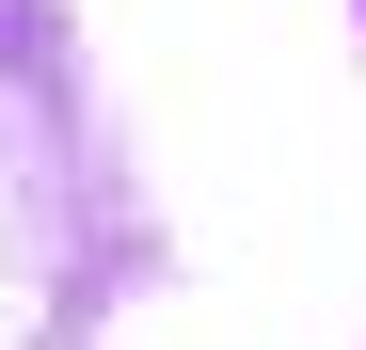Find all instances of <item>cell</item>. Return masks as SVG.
I'll return each mask as SVG.
<instances>
[]
</instances>
